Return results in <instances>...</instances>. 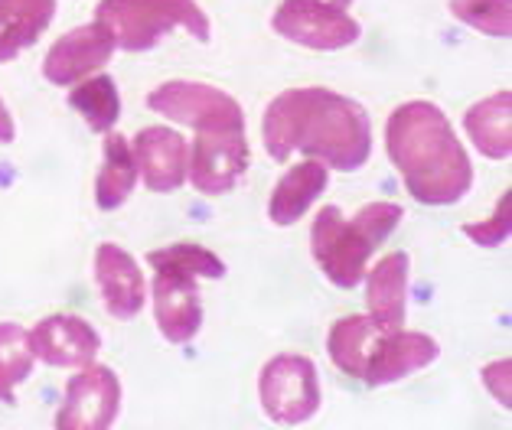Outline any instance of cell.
Returning <instances> with one entry per match:
<instances>
[{"mask_svg": "<svg viewBox=\"0 0 512 430\" xmlns=\"http://www.w3.org/2000/svg\"><path fill=\"white\" fill-rule=\"evenodd\" d=\"M265 150L274 160L304 154L327 170L356 173L372 157V121L359 101L333 88H287L261 118Z\"/></svg>", "mask_w": 512, "mask_h": 430, "instance_id": "6da1fadb", "label": "cell"}, {"mask_svg": "<svg viewBox=\"0 0 512 430\" xmlns=\"http://www.w3.org/2000/svg\"><path fill=\"white\" fill-rule=\"evenodd\" d=\"M385 150L421 206H454L473 186V163L434 101H405L385 124Z\"/></svg>", "mask_w": 512, "mask_h": 430, "instance_id": "7a4b0ae2", "label": "cell"}, {"mask_svg": "<svg viewBox=\"0 0 512 430\" xmlns=\"http://www.w3.org/2000/svg\"><path fill=\"white\" fill-rule=\"evenodd\" d=\"M154 268V320L167 343H193L203 326V297H199V277H226V264L203 245L177 242L157 248L147 255Z\"/></svg>", "mask_w": 512, "mask_h": 430, "instance_id": "3957f363", "label": "cell"}, {"mask_svg": "<svg viewBox=\"0 0 512 430\" xmlns=\"http://www.w3.org/2000/svg\"><path fill=\"white\" fill-rule=\"evenodd\" d=\"M402 219L405 209L395 202H369L349 219H343L336 206H323L310 229V251H314L317 268L336 287L353 290L366 277L369 258Z\"/></svg>", "mask_w": 512, "mask_h": 430, "instance_id": "277c9868", "label": "cell"}, {"mask_svg": "<svg viewBox=\"0 0 512 430\" xmlns=\"http://www.w3.org/2000/svg\"><path fill=\"white\" fill-rule=\"evenodd\" d=\"M95 20L128 53H147L170 30H186L199 43H209L212 36L209 17L196 0H102Z\"/></svg>", "mask_w": 512, "mask_h": 430, "instance_id": "5b68a950", "label": "cell"}, {"mask_svg": "<svg viewBox=\"0 0 512 430\" xmlns=\"http://www.w3.org/2000/svg\"><path fill=\"white\" fill-rule=\"evenodd\" d=\"M261 408L274 424L294 427L310 421L320 411V375L317 365L297 352H281V356L268 359L258 378Z\"/></svg>", "mask_w": 512, "mask_h": 430, "instance_id": "8992f818", "label": "cell"}, {"mask_svg": "<svg viewBox=\"0 0 512 430\" xmlns=\"http://www.w3.org/2000/svg\"><path fill=\"white\" fill-rule=\"evenodd\" d=\"M147 108L196 131H245L242 105L222 88L203 82H164L147 95Z\"/></svg>", "mask_w": 512, "mask_h": 430, "instance_id": "52a82bcc", "label": "cell"}, {"mask_svg": "<svg viewBox=\"0 0 512 430\" xmlns=\"http://www.w3.org/2000/svg\"><path fill=\"white\" fill-rule=\"evenodd\" d=\"M271 27L284 40H291L297 46L320 49V53H333V49L353 46L362 27L340 7L314 4V0H284L274 10Z\"/></svg>", "mask_w": 512, "mask_h": 430, "instance_id": "ba28073f", "label": "cell"}, {"mask_svg": "<svg viewBox=\"0 0 512 430\" xmlns=\"http://www.w3.org/2000/svg\"><path fill=\"white\" fill-rule=\"evenodd\" d=\"M121 382L108 365L89 362L69 378L56 430H105L118 421Z\"/></svg>", "mask_w": 512, "mask_h": 430, "instance_id": "9c48e42d", "label": "cell"}, {"mask_svg": "<svg viewBox=\"0 0 512 430\" xmlns=\"http://www.w3.org/2000/svg\"><path fill=\"white\" fill-rule=\"evenodd\" d=\"M248 157L252 150H248L245 131H196L186 180L193 183L196 193L222 196L245 176Z\"/></svg>", "mask_w": 512, "mask_h": 430, "instance_id": "30bf717a", "label": "cell"}, {"mask_svg": "<svg viewBox=\"0 0 512 430\" xmlns=\"http://www.w3.org/2000/svg\"><path fill=\"white\" fill-rule=\"evenodd\" d=\"M27 339L33 359L53 365V369H82V365L95 362L98 349H102V336L95 326L72 313L46 316L27 333Z\"/></svg>", "mask_w": 512, "mask_h": 430, "instance_id": "8fae6325", "label": "cell"}, {"mask_svg": "<svg viewBox=\"0 0 512 430\" xmlns=\"http://www.w3.org/2000/svg\"><path fill=\"white\" fill-rule=\"evenodd\" d=\"M115 49V36L102 23H85V27H76L49 46L43 59V75L53 85H76L102 69L115 56Z\"/></svg>", "mask_w": 512, "mask_h": 430, "instance_id": "7c38bea8", "label": "cell"}, {"mask_svg": "<svg viewBox=\"0 0 512 430\" xmlns=\"http://www.w3.org/2000/svg\"><path fill=\"white\" fill-rule=\"evenodd\" d=\"M134 160L137 173L144 176V186L151 193H177L186 183L190 170V144L180 131L170 128H144L134 137Z\"/></svg>", "mask_w": 512, "mask_h": 430, "instance_id": "4fadbf2b", "label": "cell"}, {"mask_svg": "<svg viewBox=\"0 0 512 430\" xmlns=\"http://www.w3.org/2000/svg\"><path fill=\"white\" fill-rule=\"evenodd\" d=\"M95 281H98V294H102L105 310L115 316V320H134V316L144 310V300H147L144 274L121 245H111V242L98 245Z\"/></svg>", "mask_w": 512, "mask_h": 430, "instance_id": "5bb4252c", "label": "cell"}, {"mask_svg": "<svg viewBox=\"0 0 512 430\" xmlns=\"http://www.w3.org/2000/svg\"><path fill=\"white\" fill-rule=\"evenodd\" d=\"M441 356V346L437 339L428 333H408V330H389L385 333L372 356L366 362V375L362 382L372 385V388H382V385H392L398 378H408Z\"/></svg>", "mask_w": 512, "mask_h": 430, "instance_id": "9a60e30c", "label": "cell"}, {"mask_svg": "<svg viewBox=\"0 0 512 430\" xmlns=\"http://www.w3.org/2000/svg\"><path fill=\"white\" fill-rule=\"evenodd\" d=\"M408 271L411 258L405 251L385 255L366 277V307L372 320H379L389 330L405 326V307H408Z\"/></svg>", "mask_w": 512, "mask_h": 430, "instance_id": "2e32d148", "label": "cell"}, {"mask_svg": "<svg viewBox=\"0 0 512 430\" xmlns=\"http://www.w3.org/2000/svg\"><path fill=\"white\" fill-rule=\"evenodd\" d=\"M327 183H330V173L323 167L320 160H301L287 170L274 193L268 199V215L274 225H294L297 219H304L307 209L327 193Z\"/></svg>", "mask_w": 512, "mask_h": 430, "instance_id": "e0dca14e", "label": "cell"}, {"mask_svg": "<svg viewBox=\"0 0 512 430\" xmlns=\"http://www.w3.org/2000/svg\"><path fill=\"white\" fill-rule=\"evenodd\" d=\"M389 333V326H382L379 320H372L369 313L362 316H343L330 326V336H327V349H330V359L340 372L353 375L362 382L366 375V362L376 349L379 339Z\"/></svg>", "mask_w": 512, "mask_h": 430, "instance_id": "ac0fdd59", "label": "cell"}, {"mask_svg": "<svg viewBox=\"0 0 512 430\" xmlns=\"http://www.w3.org/2000/svg\"><path fill=\"white\" fill-rule=\"evenodd\" d=\"M464 131L473 147L490 160H509L512 154V92L490 95L480 105H473L464 115Z\"/></svg>", "mask_w": 512, "mask_h": 430, "instance_id": "d6986e66", "label": "cell"}, {"mask_svg": "<svg viewBox=\"0 0 512 430\" xmlns=\"http://www.w3.org/2000/svg\"><path fill=\"white\" fill-rule=\"evenodd\" d=\"M56 17V0H0V62L17 59Z\"/></svg>", "mask_w": 512, "mask_h": 430, "instance_id": "ffe728a7", "label": "cell"}, {"mask_svg": "<svg viewBox=\"0 0 512 430\" xmlns=\"http://www.w3.org/2000/svg\"><path fill=\"white\" fill-rule=\"evenodd\" d=\"M102 150H105V163L95 180V202H98V209L115 212L128 202V196L137 186V160H134L128 137H121L118 131L105 134Z\"/></svg>", "mask_w": 512, "mask_h": 430, "instance_id": "44dd1931", "label": "cell"}, {"mask_svg": "<svg viewBox=\"0 0 512 430\" xmlns=\"http://www.w3.org/2000/svg\"><path fill=\"white\" fill-rule=\"evenodd\" d=\"M72 111L89 121V128L95 134H108L115 131V124L121 118V95L118 85L111 75H92V79H82L69 95Z\"/></svg>", "mask_w": 512, "mask_h": 430, "instance_id": "7402d4cb", "label": "cell"}, {"mask_svg": "<svg viewBox=\"0 0 512 430\" xmlns=\"http://www.w3.org/2000/svg\"><path fill=\"white\" fill-rule=\"evenodd\" d=\"M33 372V352L27 330L17 323H0V401L14 404V388Z\"/></svg>", "mask_w": 512, "mask_h": 430, "instance_id": "603a6c76", "label": "cell"}, {"mask_svg": "<svg viewBox=\"0 0 512 430\" xmlns=\"http://www.w3.org/2000/svg\"><path fill=\"white\" fill-rule=\"evenodd\" d=\"M451 14L486 36L512 33V0H451Z\"/></svg>", "mask_w": 512, "mask_h": 430, "instance_id": "cb8c5ba5", "label": "cell"}, {"mask_svg": "<svg viewBox=\"0 0 512 430\" xmlns=\"http://www.w3.org/2000/svg\"><path fill=\"white\" fill-rule=\"evenodd\" d=\"M509 202H512V193L506 189L503 199L496 202V209L493 215L486 222H477V225H464V235L470 238V242H477L483 248H496V245H503L509 232H512V209H509Z\"/></svg>", "mask_w": 512, "mask_h": 430, "instance_id": "d4e9b609", "label": "cell"}, {"mask_svg": "<svg viewBox=\"0 0 512 430\" xmlns=\"http://www.w3.org/2000/svg\"><path fill=\"white\" fill-rule=\"evenodd\" d=\"M509 378H512V362L503 359V362H490L483 369V385L493 391V398L503 404V408H512V395H509Z\"/></svg>", "mask_w": 512, "mask_h": 430, "instance_id": "484cf974", "label": "cell"}, {"mask_svg": "<svg viewBox=\"0 0 512 430\" xmlns=\"http://www.w3.org/2000/svg\"><path fill=\"white\" fill-rule=\"evenodd\" d=\"M14 137H17V131H14V118H10L7 105L0 101V144H10Z\"/></svg>", "mask_w": 512, "mask_h": 430, "instance_id": "4316f807", "label": "cell"}, {"mask_svg": "<svg viewBox=\"0 0 512 430\" xmlns=\"http://www.w3.org/2000/svg\"><path fill=\"white\" fill-rule=\"evenodd\" d=\"M314 4H327V7H340V10H346L353 0H314Z\"/></svg>", "mask_w": 512, "mask_h": 430, "instance_id": "83f0119b", "label": "cell"}]
</instances>
